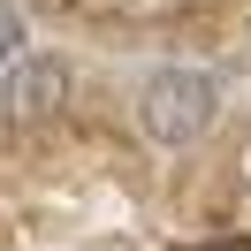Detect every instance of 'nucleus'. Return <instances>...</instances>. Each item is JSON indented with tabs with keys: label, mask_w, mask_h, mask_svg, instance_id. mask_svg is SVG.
<instances>
[{
	"label": "nucleus",
	"mask_w": 251,
	"mask_h": 251,
	"mask_svg": "<svg viewBox=\"0 0 251 251\" xmlns=\"http://www.w3.org/2000/svg\"><path fill=\"white\" fill-rule=\"evenodd\" d=\"M213 114H221V84L205 76V69H160V76L145 84V99H137V122H145V137H152L160 152L198 145L205 129H213Z\"/></svg>",
	"instance_id": "f257e3e1"
},
{
	"label": "nucleus",
	"mask_w": 251,
	"mask_h": 251,
	"mask_svg": "<svg viewBox=\"0 0 251 251\" xmlns=\"http://www.w3.org/2000/svg\"><path fill=\"white\" fill-rule=\"evenodd\" d=\"M69 99V69L53 61V53H38V61H23L16 76L0 84V107H8V122H46L53 107Z\"/></svg>",
	"instance_id": "f03ea898"
},
{
	"label": "nucleus",
	"mask_w": 251,
	"mask_h": 251,
	"mask_svg": "<svg viewBox=\"0 0 251 251\" xmlns=\"http://www.w3.org/2000/svg\"><path fill=\"white\" fill-rule=\"evenodd\" d=\"M16 46H23V16L0 0V61H16Z\"/></svg>",
	"instance_id": "7ed1b4c3"
}]
</instances>
